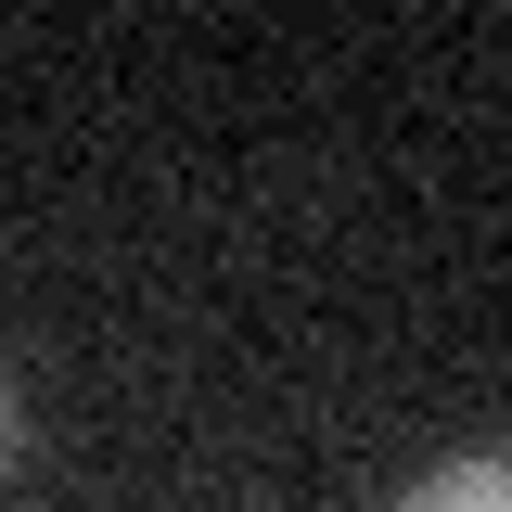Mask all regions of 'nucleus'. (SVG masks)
<instances>
[{
	"label": "nucleus",
	"instance_id": "nucleus-1",
	"mask_svg": "<svg viewBox=\"0 0 512 512\" xmlns=\"http://www.w3.org/2000/svg\"><path fill=\"white\" fill-rule=\"evenodd\" d=\"M397 512H512V448H474V461H436Z\"/></svg>",
	"mask_w": 512,
	"mask_h": 512
},
{
	"label": "nucleus",
	"instance_id": "nucleus-2",
	"mask_svg": "<svg viewBox=\"0 0 512 512\" xmlns=\"http://www.w3.org/2000/svg\"><path fill=\"white\" fill-rule=\"evenodd\" d=\"M0 461H13V397H0Z\"/></svg>",
	"mask_w": 512,
	"mask_h": 512
}]
</instances>
